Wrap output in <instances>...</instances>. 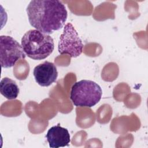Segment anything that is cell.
I'll list each match as a JSON object with an SVG mask.
<instances>
[{
	"mask_svg": "<svg viewBox=\"0 0 148 148\" xmlns=\"http://www.w3.org/2000/svg\"><path fill=\"white\" fill-rule=\"evenodd\" d=\"M27 13L31 25L48 35L61 29L68 16L65 5L58 0L31 1Z\"/></svg>",
	"mask_w": 148,
	"mask_h": 148,
	"instance_id": "obj_1",
	"label": "cell"
},
{
	"mask_svg": "<svg viewBox=\"0 0 148 148\" xmlns=\"http://www.w3.org/2000/svg\"><path fill=\"white\" fill-rule=\"evenodd\" d=\"M21 43L25 54L34 60L45 59L54 49L53 38L36 29L26 32L21 38Z\"/></svg>",
	"mask_w": 148,
	"mask_h": 148,
	"instance_id": "obj_2",
	"label": "cell"
},
{
	"mask_svg": "<svg viewBox=\"0 0 148 148\" xmlns=\"http://www.w3.org/2000/svg\"><path fill=\"white\" fill-rule=\"evenodd\" d=\"M102 95V88L97 83L90 80H82L72 86L70 99L76 106L91 108L99 102Z\"/></svg>",
	"mask_w": 148,
	"mask_h": 148,
	"instance_id": "obj_3",
	"label": "cell"
},
{
	"mask_svg": "<svg viewBox=\"0 0 148 148\" xmlns=\"http://www.w3.org/2000/svg\"><path fill=\"white\" fill-rule=\"evenodd\" d=\"M84 45L73 25L66 23L60 37L58 51L60 54H68L71 57H79L82 53Z\"/></svg>",
	"mask_w": 148,
	"mask_h": 148,
	"instance_id": "obj_4",
	"label": "cell"
},
{
	"mask_svg": "<svg viewBox=\"0 0 148 148\" xmlns=\"http://www.w3.org/2000/svg\"><path fill=\"white\" fill-rule=\"evenodd\" d=\"M21 45L10 36H0V61L2 68L13 66L20 59L25 57Z\"/></svg>",
	"mask_w": 148,
	"mask_h": 148,
	"instance_id": "obj_5",
	"label": "cell"
},
{
	"mask_svg": "<svg viewBox=\"0 0 148 148\" xmlns=\"http://www.w3.org/2000/svg\"><path fill=\"white\" fill-rule=\"evenodd\" d=\"M33 75L39 85L42 87H48L56 81L58 72L53 62L46 61L34 68Z\"/></svg>",
	"mask_w": 148,
	"mask_h": 148,
	"instance_id": "obj_6",
	"label": "cell"
},
{
	"mask_svg": "<svg viewBox=\"0 0 148 148\" xmlns=\"http://www.w3.org/2000/svg\"><path fill=\"white\" fill-rule=\"evenodd\" d=\"M50 147L58 148L69 145L71 142L70 134L68 130L60 125L51 127L46 135Z\"/></svg>",
	"mask_w": 148,
	"mask_h": 148,
	"instance_id": "obj_7",
	"label": "cell"
},
{
	"mask_svg": "<svg viewBox=\"0 0 148 148\" xmlns=\"http://www.w3.org/2000/svg\"><path fill=\"white\" fill-rule=\"evenodd\" d=\"M19 88L13 80L5 77L0 82L1 94L8 99H16L19 94Z\"/></svg>",
	"mask_w": 148,
	"mask_h": 148,
	"instance_id": "obj_8",
	"label": "cell"
}]
</instances>
